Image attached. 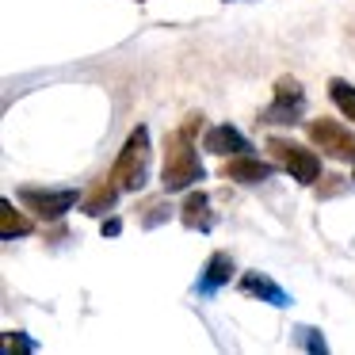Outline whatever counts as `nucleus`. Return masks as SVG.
Returning <instances> with one entry per match:
<instances>
[{"instance_id":"6","label":"nucleus","mask_w":355,"mask_h":355,"mask_svg":"<svg viewBox=\"0 0 355 355\" xmlns=\"http://www.w3.org/2000/svg\"><path fill=\"white\" fill-rule=\"evenodd\" d=\"M202 149L207 153H218V157H230V153H252V146H248V138L241 130H233V123H218L207 130V138H202Z\"/></svg>"},{"instance_id":"14","label":"nucleus","mask_w":355,"mask_h":355,"mask_svg":"<svg viewBox=\"0 0 355 355\" xmlns=\"http://www.w3.org/2000/svg\"><path fill=\"white\" fill-rule=\"evenodd\" d=\"M302 115V103H271L268 111H263V123H271V126H291L294 119Z\"/></svg>"},{"instance_id":"8","label":"nucleus","mask_w":355,"mask_h":355,"mask_svg":"<svg viewBox=\"0 0 355 355\" xmlns=\"http://www.w3.org/2000/svg\"><path fill=\"white\" fill-rule=\"evenodd\" d=\"M241 291L260 298V302H268V306H279V309L291 306V294H286L283 286H275L268 275H260V271H245V275H241Z\"/></svg>"},{"instance_id":"7","label":"nucleus","mask_w":355,"mask_h":355,"mask_svg":"<svg viewBox=\"0 0 355 355\" xmlns=\"http://www.w3.org/2000/svg\"><path fill=\"white\" fill-rule=\"evenodd\" d=\"M271 172H275V164L256 161L248 153H237L233 161H225V176L237 180V184H263V180H271Z\"/></svg>"},{"instance_id":"13","label":"nucleus","mask_w":355,"mask_h":355,"mask_svg":"<svg viewBox=\"0 0 355 355\" xmlns=\"http://www.w3.org/2000/svg\"><path fill=\"white\" fill-rule=\"evenodd\" d=\"M329 96H332V103H336V107L344 111L347 123H355V88L347 85V80L332 77V80H329Z\"/></svg>"},{"instance_id":"16","label":"nucleus","mask_w":355,"mask_h":355,"mask_svg":"<svg viewBox=\"0 0 355 355\" xmlns=\"http://www.w3.org/2000/svg\"><path fill=\"white\" fill-rule=\"evenodd\" d=\"M294 340H298L302 347H309V352H317V355H324L329 352V344H324V336L317 329H309V324H302V329H294Z\"/></svg>"},{"instance_id":"2","label":"nucleus","mask_w":355,"mask_h":355,"mask_svg":"<svg viewBox=\"0 0 355 355\" xmlns=\"http://www.w3.org/2000/svg\"><path fill=\"white\" fill-rule=\"evenodd\" d=\"M149 176V130L146 126H134L130 138L123 141L115 164H111V180H115L123 191H141Z\"/></svg>"},{"instance_id":"11","label":"nucleus","mask_w":355,"mask_h":355,"mask_svg":"<svg viewBox=\"0 0 355 355\" xmlns=\"http://www.w3.org/2000/svg\"><path fill=\"white\" fill-rule=\"evenodd\" d=\"M31 230H35L31 218L16 214V207H12L8 199L0 202V237H4V241H16V237H27Z\"/></svg>"},{"instance_id":"4","label":"nucleus","mask_w":355,"mask_h":355,"mask_svg":"<svg viewBox=\"0 0 355 355\" xmlns=\"http://www.w3.org/2000/svg\"><path fill=\"white\" fill-rule=\"evenodd\" d=\"M19 202H24L31 214L54 222V218L69 214V210L77 207L80 191H77V187H62V191H50V187H19Z\"/></svg>"},{"instance_id":"12","label":"nucleus","mask_w":355,"mask_h":355,"mask_svg":"<svg viewBox=\"0 0 355 355\" xmlns=\"http://www.w3.org/2000/svg\"><path fill=\"white\" fill-rule=\"evenodd\" d=\"M115 199H119V184H115V180H103L92 195L80 199V207H85L88 214H107V210L115 207Z\"/></svg>"},{"instance_id":"1","label":"nucleus","mask_w":355,"mask_h":355,"mask_svg":"<svg viewBox=\"0 0 355 355\" xmlns=\"http://www.w3.org/2000/svg\"><path fill=\"white\" fill-rule=\"evenodd\" d=\"M199 180H207V172H202V161H199V153H195V141L180 130L168 134V141H164L161 187L164 191H187V187L199 184Z\"/></svg>"},{"instance_id":"17","label":"nucleus","mask_w":355,"mask_h":355,"mask_svg":"<svg viewBox=\"0 0 355 355\" xmlns=\"http://www.w3.org/2000/svg\"><path fill=\"white\" fill-rule=\"evenodd\" d=\"M119 230H123V222H119V218H107V222H103V237H115Z\"/></svg>"},{"instance_id":"5","label":"nucleus","mask_w":355,"mask_h":355,"mask_svg":"<svg viewBox=\"0 0 355 355\" xmlns=\"http://www.w3.org/2000/svg\"><path fill=\"white\" fill-rule=\"evenodd\" d=\"M309 141L324 157H332V161H352L355 157V134L344 130L340 123H329V119H313L309 123Z\"/></svg>"},{"instance_id":"18","label":"nucleus","mask_w":355,"mask_h":355,"mask_svg":"<svg viewBox=\"0 0 355 355\" xmlns=\"http://www.w3.org/2000/svg\"><path fill=\"white\" fill-rule=\"evenodd\" d=\"M352 180H355V157H352Z\"/></svg>"},{"instance_id":"9","label":"nucleus","mask_w":355,"mask_h":355,"mask_svg":"<svg viewBox=\"0 0 355 355\" xmlns=\"http://www.w3.org/2000/svg\"><path fill=\"white\" fill-rule=\"evenodd\" d=\"M233 279V256L230 252H214L207 260V268H202V279H199V291L210 294L218 291V286H225Z\"/></svg>"},{"instance_id":"15","label":"nucleus","mask_w":355,"mask_h":355,"mask_svg":"<svg viewBox=\"0 0 355 355\" xmlns=\"http://www.w3.org/2000/svg\"><path fill=\"white\" fill-rule=\"evenodd\" d=\"M275 100L279 103H306V96H302V85L294 77H279L275 80Z\"/></svg>"},{"instance_id":"10","label":"nucleus","mask_w":355,"mask_h":355,"mask_svg":"<svg viewBox=\"0 0 355 355\" xmlns=\"http://www.w3.org/2000/svg\"><path fill=\"white\" fill-rule=\"evenodd\" d=\"M207 210H210V199H207L202 191H191V195L184 199V207H180V218H184L187 230H207V225H210Z\"/></svg>"},{"instance_id":"3","label":"nucleus","mask_w":355,"mask_h":355,"mask_svg":"<svg viewBox=\"0 0 355 355\" xmlns=\"http://www.w3.org/2000/svg\"><path fill=\"white\" fill-rule=\"evenodd\" d=\"M268 149L279 157V168L286 176H294V184H317V176H321V157L313 149L298 146V141H286V138H271Z\"/></svg>"}]
</instances>
